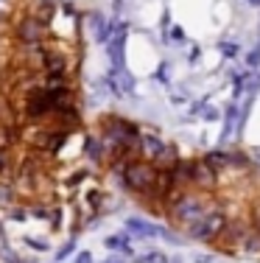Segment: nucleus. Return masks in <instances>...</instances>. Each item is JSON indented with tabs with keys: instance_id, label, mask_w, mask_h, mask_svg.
I'll return each mask as SVG.
<instances>
[{
	"instance_id": "1",
	"label": "nucleus",
	"mask_w": 260,
	"mask_h": 263,
	"mask_svg": "<svg viewBox=\"0 0 260 263\" xmlns=\"http://www.w3.org/2000/svg\"><path fill=\"white\" fill-rule=\"evenodd\" d=\"M101 137L104 148H107L109 162L117 157H137V143H140V126L132 123L129 118L121 115H104L101 126L95 132ZM107 162V165H109Z\"/></svg>"
},
{
	"instance_id": "2",
	"label": "nucleus",
	"mask_w": 260,
	"mask_h": 263,
	"mask_svg": "<svg viewBox=\"0 0 260 263\" xmlns=\"http://www.w3.org/2000/svg\"><path fill=\"white\" fill-rule=\"evenodd\" d=\"M210 208H213V202L207 199V193H196V191H179L165 202L168 218L182 230H188L190 224H196Z\"/></svg>"
},
{
	"instance_id": "3",
	"label": "nucleus",
	"mask_w": 260,
	"mask_h": 263,
	"mask_svg": "<svg viewBox=\"0 0 260 263\" xmlns=\"http://www.w3.org/2000/svg\"><path fill=\"white\" fill-rule=\"evenodd\" d=\"M137 157L151 162L157 171H168V168H173L179 162V148H176V143L163 140L157 132H140Z\"/></svg>"
},
{
	"instance_id": "4",
	"label": "nucleus",
	"mask_w": 260,
	"mask_h": 263,
	"mask_svg": "<svg viewBox=\"0 0 260 263\" xmlns=\"http://www.w3.org/2000/svg\"><path fill=\"white\" fill-rule=\"evenodd\" d=\"M154 185H157V168L151 165V162L134 157L126 162V168H123L121 174V187L129 193H134V196L140 199H148L154 193Z\"/></svg>"
},
{
	"instance_id": "5",
	"label": "nucleus",
	"mask_w": 260,
	"mask_h": 263,
	"mask_svg": "<svg viewBox=\"0 0 260 263\" xmlns=\"http://www.w3.org/2000/svg\"><path fill=\"white\" fill-rule=\"evenodd\" d=\"M48 26L39 20V17H34L31 11H26L23 17H17V23L11 26V36H14V42L20 48H42L48 42Z\"/></svg>"
},
{
	"instance_id": "6",
	"label": "nucleus",
	"mask_w": 260,
	"mask_h": 263,
	"mask_svg": "<svg viewBox=\"0 0 260 263\" xmlns=\"http://www.w3.org/2000/svg\"><path fill=\"white\" fill-rule=\"evenodd\" d=\"M224 224H227L224 210H221L218 204H213V208L204 213L199 221L188 227V238H190V241H202V243L218 241V235H221V230H224Z\"/></svg>"
},
{
	"instance_id": "7",
	"label": "nucleus",
	"mask_w": 260,
	"mask_h": 263,
	"mask_svg": "<svg viewBox=\"0 0 260 263\" xmlns=\"http://www.w3.org/2000/svg\"><path fill=\"white\" fill-rule=\"evenodd\" d=\"M73 65H70V56H67L65 45H42L39 51V73L45 76H70Z\"/></svg>"
},
{
	"instance_id": "8",
	"label": "nucleus",
	"mask_w": 260,
	"mask_h": 263,
	"mask_svg": "<svg viewBox=\"0 0 260 263\" xmlns=\"http://www.w3.org/2000/svg\"><path fill=\"white\" fill-rule=\"evenodd\" d=\"M215 185H218V171H213L204 160H190V187H196L199 193H213Z\"/></svg>"
},
{
	"instance_id": "9",
	"label": "nucleus",
	"mask_w": 260,
	"mask_h": 263,
	"mask_svg": "<svg viewBox=\"0 0 260 263\" xmlns=\"http://www.w3.org/2000/svg\"><path fill=\"white\" fill-rule=\"evenodd\" d=\"M87 26H90L87 31H90L92 42H98V45H107L115 34V20H109L104 11H90L87 14Z\"/></svg>"
},
{
	"instance_id": "10",
	"label": "nucleus",
	"mask_w": 260,
	"mask_h": 263,
	"mask_svg": "<svg viewBox=\"0 0 260 263\" xmlns=\"http://www.w3.org/2000/svg\"><path fill=\"white\" fill-rule=\"evenodd\" d=\"M123 227H126V233L132 235V241L134 238H159L163 235V224H154V221H148V218H143V216H129L126 221H123Z\"/></svg>"
},
{
	"instance_id": "11",
	"label": "nucleus",
	"mask_w": 260,
	"mask_h": 263,
	"mask_svg": "<svg viewBox=\"0 0 260 263\" xmlns=\"http://www.w3.org/2000/svg\"><path fill=\"white\" fill-rule=\"evenodd\" d=\"M82 152H84L87 162H92V165H107V162H109V157H107V148H104L101 137H98L95 132L84 137V146H82Z\"/></svg>"
},
{
	"instance_id": "12",
	"label": "nucleus",
	"mask_w": 260,
	"mask_h": 263,
	"mask_svg": "<svg viewBox=\"0 0 260 263\" xmlns=\"http://www.w3.org/2000/svg\"><path fill=\"white\" fill-rule=\"evenodd\" d=\"M238 129V104H230L224 112V126H221V143H227L232 137V132Z\"/></svg>"
},
{
	"instance_id": "13",
	"label": "nucleus",
	"mask_w": 260,
	"mask_h": 263,
	"mask_svg": "<svg viewBox=\"0 0 260 263\" xmlns=\"http://www.w3.org/2000/svg\"><path fill=\"white\" fill-rule=\"evenodd\" d=\"M238 249L244 255H249V258H260V233L257 230H249V235L244 238V243Z\"/></svg>"
},
{
	"instance_id": "14",
	"label": "nucleus",
	"mask_w": 260,
	"mask_h": 263,
	"mask_svg": "<svg viewBox=\"0 0 260 263\" xmlns=\"http://www.w3.org/2000/svg\"><path fill=\"white\" fill-rule=\"evenodd\" d=\"M78 252V238H67L65 243L56 249V255H53V263H62V260H70L73 255Z\"/></svg>"
},
{
	"instance_id": "15",
	"label": "nucleus",
	"mask_w": 260,
	"mask_h": 263,
	"mask_svg": "<svg viewBox=\"0 0 260 263\" xmlns=\"http://www.w3.org/2000/svg\"><path fill=\"white\" fill-rule=\"evenodd\" d=\"M45 221L51 224V230H53V233H59V230L65 227V208L53 202L51 208H48V218H45Z\"/></svg>"
},
{
	"instance_id": "16",
	"label": "nucleus",
	"mask_w": 260,
	"mask_h": 263,
	"mask_svg": "<svg viewBox=\"0 0 260 263\" xmlns=\"http://www.w3.org/2000/svg\"><path fill=\"white\" fill-rule=\"evenodd\" d=\"M132 263H168V255L163 249H146V252L134 255Z\"/></svg>"
},
{
	"instance_id": "17",
	"label": "nucleus",
	"mask_w": 260,
	"mask_h": 263,
	"mask_svg": "<svg viewBox=\"0 0 260 263\" xmlns=\"http://www.w3.org/2000/svg\"><path fill=\"white\" fill-rule=\"evenodd\" d=\"M23 247H28L31 252H48V249H51V241L34 238V235H23Z\"/></svg>"
},
{
	"instance_id": "18",
	"label": "nucleus",
	"mask_w": 260,
	"mask_h": 263,
	"mask_svg": "<svg viewBox=\"0 0 260 263\" xmlns=\"http://www.w3.org/2000/svg\"><path fill=\"white\" fill-rule=\"evenodd\" d=\"M14 157H11V152H3V148H0V179L6 177V174H11L14 171Z\"/></svg>"
},
{
	"instance_id": "19",
	"label": "nucleus",
	"mask_w": 260,
	"mask_h": 263,
	"mask_svg": "<svg viewBox=\"0 0 260 263\" xmlns=\"http://www.w3.org/2000/svg\"><path fill=\"white\" fill-rule=\"evenodd\" d=\"M0 260L3 263H23V255L17 252V249H11L9 243H3V247H0Z\"/></svg>"
},
{
	"instance_id": "20",
	"label": "nucleus",
	"mask_w": 260,
	"mask_h": 263,
	"mask_svg": "<svg viewBox=\"0 0 260 263\" xmlns=\"http://www.w3.org/2000/svg\"><path fill=\"white\" fill-rule=\"evenodd\" d=\"M218 51L227 56V59H235V56L241 53V48H238V42H230V40H221L218 42Z\"/></svg>"
},
{
	"instance_id": "21",
	"label": "nucleus",
	"mask_w": 260,
	"mask_h": 263,
	"mask_svg": "<svg viewBox=\"0 0 260 263\" xmlns=\"http://www.w3.org/2000/svg\"><path fill=\"white\" fill-rule=\"evenodd\" d=\"M165 40H171V42H185V31H182V26H173V28H168Z\"/></svg>"
},
{
	"instance_id": "22",
	"label": "nucleus",
	"mask_w": 260,
	"mask_h": 263,
	"mask_svg": "<svg viewBox=\"0 0 260 263\" xmlns=\"http://www.w3.org/2000/svg\"><path fill=\"white\" fill-rule=\"evenodd\" d=\"M70 263H95V260H92V252H90V249H78L76 258H73Z\"/></svg>"
},
{
	"instance_id": "23",
	"label": "nucleus",
	"mask_w": 260,
	"mask_h": 263,
	"mask_svg": "<svg viewBox=\"0 0 260 263\" xmlns=\"http://www.w3.org/2000/svg\"><path fill=\"white\" fill-rule=\"evenodd\" d=\"M154 79H157L159 84H168V65H159L157 73H154Z\"/></svg>"
},
{
	"instance_id": "24",
	"label": "nucleus",
	"mask_w": 260,
	"mask_h": 263,
	"mask_svg": "<svg viewBox=\"0 0 260 263\" xmlns=\"http://www.w3.org/2000/svg\"><path fill=\"white\" fill-rule=\"evenodd\" d=\"M246 65H249V67H257L260 65V48L249 51V56H246Z\"/></svg>"
},
{
	"instance_id": "25",
	"label": "nucleus",
	"mask_w": 260,
	"mask_h": 263,
	"mask_svg": "<svg viewBox=\"0 0 260 263\" xmlns=\"http://www.w3.org/2000/svg\"><path fill=\"white\" fill-rule=\"evenodd\" d=\"M193 263H218V258L215 255H196Z\"/></svg>"
},
{
	"instance_id": "26",
	"label": "nucleus",
	"mask_w": 260,
	"mask_h": 263,
	"mask_svg": "<svg viewBox=\"0 0 260 263\" xmlns=\"http://www.w3.org/2000/svg\"><path fill=\"white\" fill-rule=\"evenodd\" d=\"M252 221H255V230L260 233V202L255 204V213H252Z\"/></svg>"
},
{
	"instance_id": "27",
	"label": "nucleus",
	"mask_w": 260,
	"mask_h": 263,
	"mask_svg": "<svg viewBox=\"0 0 260 263\" xmlns=\"http://www.w3.org/2000/svg\"><path fill=\"white\" fill-rule=\"evenodd\" d=\"M204 112V121H215L218 118V109H202Z\"/></svg>"
},
{
	"instance_id": "28",
	"label": "nucleus",
	"mask_w": 260,
	"mask_h": 263,
	"mask_svg": "<svg viewBox=\"0 0 260 263\" xmlns=\"http://www.w3.org/2000/svg\"><path fill=\"white\" fill-rule=\"evenodd\" d=\"M199 56H202V51H199V48H193V51H190V56H188V59H190V62H199Z\"/></svg>"
},
{
	"instance_id": "29",
	"label": "nucleus",
	"mask_w": 260,
	"mask_h": 263,
	"mask_svg": "<svg viewBox=\"0 0 260 263\" xmlns=\"http://www.w3.org/2000/svg\"><path fill=\"white\" fill-rule=\"evenodd\" d=\"M104 263H126V260H123L121 255H112V258H107V260H104Z\"/></svg>"
},
{
	"instance_id": "30",
	"label": "nucleus",
	"mask_w": 260,
	"mask_h": 263,
	"mask_svg": "<svg viewBox=\"0 0 260 263\" xmlns=\"http://www.w3.org/2000/svg\"><path fill=\"white\" fill-rule=\"evenodd\" d=\"M249 157H252V160H257V165H260V146H257V148H252Z\"/></svg>"
},
{
	"instance_id": "31",
	"label": "nucleus",
	"mask_w": 260,
	"mask_h": 263,
	"mask_svg": "<svg viewBox=\"0 0 260 263\" xmlns=\"http://www.w3.org/2000/svg\"><path fill=\"white\" fill-rule=\"evenodd\" d=\"M168 263H182V260H179V258H168Z\"/></svg>"
},
{
	"instance_id": "32",
	"label": "nucleus",
	"mask_w": 260,
	"mask_h": 263,
	"mask_svg": "<svg viewBox=\"0 0 260 263\" xmlns=\"http://www.w3.org/2000/svg\"><path fill=\"white\" fill-rule=\"evenodd\" d=\"M249 3H252V6H260V0H249Z\"/></svg>"
}]
</instances>
